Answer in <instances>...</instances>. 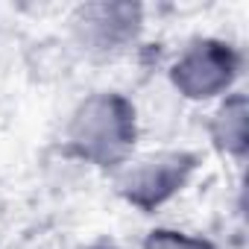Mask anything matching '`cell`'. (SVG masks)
<instances>
[{"label": "cell", "instance_id": "obj_5", "mask_svg": "<svg viewBox=\"0 0 249 249\" xmlns=\"http://www.w3.org/2000/svg\"><path fill=\"white\" fill-rule=\"evenodd\" d=\"M88 249H114L111 243H94V246H88Z\"/></svg>", "mask_w": 249, "mask_h": 249}, {"label": "cell", "instance_id": "obj_4", "mask_svg": "<svg viewBox=\"0 0 249 249\" xmlns=\"http://www.w3.org/2000/svg\"><path fill=\"white\" fill-rule=\"evenodd\" d=\"M144 249H214L208 240L185 234V231H170V229H159L147 237Z\"/></svg>", "mask_w": 249, "mask_h": 249}, {"label": "cell", "instance_id": "obj_2", "mask_svg": "<svg viewBox=\"0 0 249 249\" xmlns=\"http://www.w3.org/2000/svg\"><path fill=\"white\" fill-rule=\"evenodd\" d=\"M194 167H196V159L191 153H179V150L150 153L144 159L120 164L117 191L132 205H138L144 211H153L185 188Z\"/></svg>", "mask_w": 249, "mask_h": 249}, {"label": "cell", "instance_id": "obj_3", "mask_svg": "<svg viewBox=\"0 0 249 249\" xmlns=\"http://www.w3.org/2000/svg\"><path fill=\"white\" fill-rule=\"evenodd\" d=\"M234 71H237V56L229 44L214 41V38H199L185 47L170 76H173V85L185 97L208 100L231 85Z\"/></svg>", "mask_w": 249, "mask_h": 249}, {"label": "cell", "instance_id": "obj_1", "mask_svg": "<svg viewBox=\"0 0 249 249\" xmlns=\"http://www.w3.org/2000/svg\"><path fill=\"white\" fill-rule=\"evenodd\" d=\"M68 144L76 156L100 167H120L135 144L132 103L111 91L88 97L68 126Z\"/></svg>", "mask_w": 249, "mask_h": 249}]
</instances>
